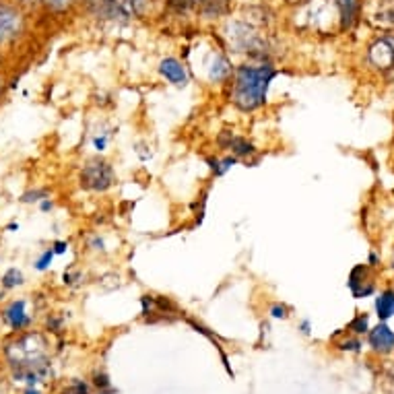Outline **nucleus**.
I'll return each instance as SVG.
<instances>
[{"label": "nucleus", "mask_w": 394, "mask_h": 394, "mask_svg": "<svg viewBox=\"0 0 394 394\" xmlns=\"http://www.w3.org/2000/svg\"><path fill=\"white\" fill-rule=\"evenodd\" d=\"M60 281H62V285L67 287H79L85 281V275H83V271H79V269H74V266H69V269H64Z\"/></svg>", "instance_id": "22"}, {"label": "nucleus", "mask_w": 394, "mask_h": 394, "mask_svg": "<svg viewBox=\"0 0 394 394\" xmlns=\"http://www.w3.org/2000/svg\"><path fill=\"white\" fill-rule=\"evenodd\" d=\"M48 196H52V192L48 188H32V190H27L19 196V203L21 205H37L39 201H43Z\"/></svg>", "instance_id": "20"}, {"label": "nucleus", "mask_w": 394, "mask_h": 394, "mask_svg": "<svg viewBox=\"0 0 394 394\" xmlns=\"http://www.w3.org/2000/svg\"><path fill=\"white\" fill-rule=\"evenodd\" d=\"M367 343L376 353H390L394 351V330L386 322L367 330Z\"/></svg>", "instance_id": "13"}, {"label": "nucleus", "mask_w": 394, "mask_h": 394, "mask_svg": "<svg viewBox=\"0 0 394 394\" xmlns=\"http://www.w3.org/2000/svg\"><path fill=\"white\" fill-rule=\"evenodd\" d=\"M184 316L179 306L168 295H153L144 293L141 295V318L147 324L174 322Z\"/></svg>", "instance_id": "6"}, {"label": "nucleus", "mask_w": 394, "mask_h": 394, "mask_svg": "<svg viewBox=\"0 0 394 394\" xmlns=\"http://www.w3.org/2000/svg\"><path fill=\"white\" fill-rule=\"evenodd\" d=\"M50 341L46 334L23 330L15 332L13 339L4 343V358L13 369L15 382H23L27 386H36L43 382L50 374Z\"/></svg>", "instance_id": "1"}, {"label": "nucleus", "mask_w": 394, "mask_h": 394, "mask_svg": "<svg viewBox=\"0 0 394 394\" xmlns=\"http://www.w3.org/2000/svg\"><path fill=\"white\" fill-rule=\"evenodd\" d=\"M25 273L19 266H8L2 275H0V287L2 291H15L25 285Z\"/></svg>", "instance_id": "17"}, {"label": "nucleus", "mask_w": 394, "mask_h": 394, "mask_svg": "<svg viewBox=\"0 0 394 394\" xmlns=\"http://www.w3.org/2000/svg\"><path fill=\"white\" fill-rule=\"evenodd\" d=\"M37 209H39V213H52L56 209V203H54L52 196H48V198H43V201L37 203Z\"/></svg>", "instance_id": "30"}, {"label": "nucleus", "mask_w": 394, "mask_h": 394, "mask_svg": "<svg viewBox=\"0 0 394 394\" xmlns=\"http://www.w3.org/2000/svg\"><path fill=\"white\" fill-rule=\"evenodd\" d=\"M269 316L273 318V320H287L289 316H291V308L283 304V301H275V304H271V308H269Z\"/></svg>", "instance_id": "23"}, {"label": "nucleus", "mask_w": 394, "mask_h": 394, "mask_svg": "<svg viewBox=\"0 0 394 394\" xmlns=\"http://www.w3.org/2000/svg\"><path fill=\"white\" fill-rule=\"evenodd\" d=\"M227 39L233 52L248 54L252 58H258L260 62H269V43L264 34H260L258 27L244 21H233L227 25Z\"/></svg>", "instance_id": "3"}, {"label": "nucleus", "mask_w": 394, "mask_h": 394, "mask_svg": "<svg viewBox=\"0 0 394 394\" xmlns=\"http://www.w3.org/2000/svg\"><path fill=\"white\" fill-rule=\"evenodd\" d=\"M50 248L52 252L56 254V256H64L69 248H71V244H69V240H54L52 244H50Z\"/></svg>", "instance_id": "29"}, {"label": "nucleus", "mask_w": 394, "mask_h": 394, "mask_svg": "<svg viewBox=\"0 0 394 394\" xmlns=\"http://www.w3.org/2000/svg\"><path fill=\"white\" fill-rule=\"evenodd\" d=\"M367 330H369V316L367 314H361L359 312L358 316L351 320V322L347 324V332H351V334H367Z\"/></svg>", "instance_id": "21"}, {"label": "nucleus", "mask_w": 394, "mask_h": 394, "mask_svg": "<svg viewBox=\"0 0 394 394\" xmlns=\"http://www.w3.org/2000/svg\"><path fill=\"white\" fill-rule=\"evenodd\" d=\"M85 246H87V250L93 252V254H106V252H108V248H106V240H104L100 233H91V236L87 238Z\"/></svg>", "instance_id": "24"}, {"label": "nucleus", "mask_w": 394, "mask_h": 394, "mask_svg": "<svg viewBox=\"0 0 394 394\" xmlns=\"http://www.w3.org/2000/svg\"><path fill=\"white\" fill-rule=\"evenodd\" d=\"M376 316L380 322H386L394 316V289H384L376 297Z\"/></svg>", "instance_id": "15"}, {"label": "nucleus", "mask_w": 394, "mask_h": 394, "mask_svg": "<svg viewBox=\"0 0 394 394\" xmlns=\"http://www.w3.org/2000/svg\"><path fill=\"white\" fill-rule=\"evenodd\" d=\"M393 254H394V252H393Z\"/></svg>", "instance_id": "39"}, {"label": "nucleus", "mask_w": 394, "mask_h": 394, "mask_svg": "<svg viewBox=\"0 0 394 394\" xmlns=\"http://www.w3.org/2000/svg\"><path fill=\"white\" fill-rule=\"evenodd\" d=\"M114 135H116V130H114V128L95 133V135L91 137V147H93V151H95L97 155L106 153V151H108L109 143H111V139H114Z\"/></svg>", "instance_id": "18"}, {"label": "nucleus", "mask_w": 394, "mask_h": 394, "mask_svg": "<svg viewBox=\"0 0 394 394\" xmlns=\"http://www.w3.org/2000/svg\"><path fill=\"white\" fill-rule=\"evenodd\" d=\"M60 394H91V388H89V384L87 382H83V380H72L71 384L62 390Z\"/></svg>", "instance_id": "26"}, {"label": "nucleus", "mask_w": 394, "mask_h": 394, "mask_svg": "<svg viewBox=\"0 0 394 394\" xmlns=\"http://www.w3.org/2000/svg\"><path fill=\"white\" fill-rule=\"evenodd\" d=\"M19 229H21L19 221H11V223H6V225H4V231H8V233H17Z\"/></svg>", "instance_id": "34"}, {"label": "nucleus", "mask_w": 394, "mask_h": 394, "mask_svg": "<svg viewBox=\"0 0 394 394\" xmlns=\"http://www.w3.org/2000/svg\"><path fill=\"white\" fill-rule=\"evenodd\" d=\"M23 394H41L39 390H37L36 386H27L25 390H23Z\"/></svg>", "instance_id": "35"}, {"label": "nucleus", "mask_w": 394, "mask_h": 394, "mask_svg": "<svg viewBox=\"0 0 394 394\" xmlns=\"http://www.w3.org/2000/svg\"><path fill=\"white\" fill-rule=\"evenodd\" d=\"M130 2H133V4H137V2H139V0H130Z\"/></svg>", "instance_id": "37"}, {"label": "nucleus", "mask_w": 394, "mask_h": 394, "mask_svg": "<svg viewBox=\"0 0 394 394\" xmlns=\"http://www.w3.org/2000/svg\"><path fill=\"white\" fill-rule=\"evenodd\" d=\"M46 324H48V332H60L64 328V322L62 318H58L56 314H48L46 318Z\"/></svg>", "instance_id": "28"}, {"label": "nucleus", "mask_w": 394, "mask_h": 394, "mask_svg": "<svg viewBox=\"0 0 394 394\" xmlns=\"http://www.w3.org/2000/svg\"><path fill=\"white\" fill-rule=\"evenodd\" d=\"M54 258L56 254L52 252V248H43V250L37 254V258L34 260V271L37 273H48L54 264Z\"/></svg>", "instance_id": "19"}, {"label": "nucleus", "mask_w": 394, "mask_h": 394, "mask_svg": "<svg viewBox=\"0 0 394 394\" xmlns=\"http://www.w3.org/2000/svg\"><path fill=\"white\" fill-rule=\"evenodd\" d=\"M297 328H299V332H301V334H306V337H308V334L312 332V322H310L308 318H304V320H299Z\"/></svg>", "instance_id": "32"}, {"label": "nucleus", "mask_w": 394, "mask_h": 394, "mask_svg": "<svg viewBox=\"0 0 394 394\" xmlns=\"http://www.w3.org/2000/svg\"><path fill=\"white\" fill-rule=\"evenodd\" d=\"M291 2H301V0H291Z\"/></svg>", "instance_id": "38"}, {"label": "nucleus", "mask_w": 394, "mask_h": 394, "mask_svg": "<svg viewBox=\"0 0 394 394\" xmlns=\"http://www.w3.org/2000/svg\"><path fill=\"white\" fill-rule=\"evenodd\" d=\"M205 163L209 165V170H211V174H213V178H223L231 168H236V165H240V159L238 157H233V155H223V157H207L205 159Z\"/></svg>", "instance_id": "14"}, {"label": "nucleus", "mask_w": 394, "mask_h": 394, "mask_svg": "<svg viewBox=\"0 0 394 394\" xmlns=\"http://www.w3.org/2000/svg\"><path fill=\"white\" fill-rule=\"evenodd\" d=\"M233 69L236 67L231 64L229 56L223 54V52H213L211 60L205 67L207 79H209L211 85H227L229 79H231V74H233Z\"/></svg>", "instance_id": "12"}, {"label": "nucleus", "mask_w": 394, "mask_h": 394, "mask_svg": "<svg viewBox=\"0 0 394 394\" xmlns=\"http://www.w3.org/2000/svg\"><path fill=\"white\" fill-rule=\"evenodd\" d=\"M0 318L13 332L29 330L34 324V316L29 312V299L27 297H15L6 301L0 310Z\"/></svg>", "instance_id": "7"}, {"label": "nucleus", "mask_w": 394, "mask_h": 394, "mask_svg": "<svg viewBox=\"0 0 394 394\" xmlns=\"http://www.w3.org/2000/svg\"><path fill=\"white\" fill-rule=\"evenodd\" d=\"M337 8H339V17H341V29H349L355 19H358L359 2L358 0H334Z\"/></svg>", "instance_id": "16"}, {"label": "nucleus", "mask_w": 394, "mask_h": 394, "mask_svg": "<svg viewBox=\"0 0 394 394\" xmlns=\"http://www.w3.org/2000/svg\"><path fill=\"white\" fill-rule=\"evenodd\" d=\"M19 2H23V4H36L37 0H19Z\"/></svg>", "instance_id": "36"}, {"label": "nucleus", "mask_w": 394, "mask_h": 394, "mask_svg": "<svg viewBox=\"0 0 394 394\" xmlns=\"http://www.w3.org/2000/svg\"><path fill=\"white\" fill-rule=\"evenodd\" d=\"M114 184H116V170L102 155L87 159L79 172V186L87 192L104 194Z\"/></svg>", "instance_id": "4"}, {"label": "nucleus", "mask_w": 394, "mask_h": 394, "mask_svg": "<svg viewBox=\"0 0 394 394\" xmlns=\"http://www.w3.org/2000/svg\"><path fill=\"white\" fill-rule=\"evenodd\" d=\"M217 147L223 151V153H229L233 157L240 159V163H244L246 168H256L262 159V153L258 151V147L252 143L248 137L244 135H238L236 130H221L215 139Z\"/></svg>", "instance_id": "5"}, {"label": "nucleus", "mask_w": 394, "mask_h": 394, "mask_svg": "<svg viewBox=\"0 0 394 394\" xmlns=\"http://www.w3.org/2000/svg\"><path fill=\"white\" fill-rule=\"evenodd\" d=\"M332 341H334L337 349H341V351H353V353L361 351V341H359L358 337H347V339H343V341L332 339Z\"/></svg>", "instance_id": "25"}, {"label": "nucleus", "mask_w": 394, "mask_h": 394, "mask_svg": "<svg viewBox=\"0 0 394 394\" xmlns=\"http://www.w3.org/2000/svg\"><path fill=\"white\" fill-rule=\"evenodd\" d=\"M23 15L19 8L0 2V46H6L15 41L17 37L23 34Z\"/></svg>", "instance_id": "9"}, {"label": "nucleus", "mask_w": 394, "mask_h": 394, "mask_svg": "<svg viewBox=\"0 0 394 394\" xmlns=\"http://www.w3.org/2000/svg\"><path fill=\"white\" fill-rule=\"evenodd\" d=\"M367 60L374 69L382 72L394 71V34L378 37L369 50H367Z\"/></svg>", "instance_id": "8"}, {"label": "nucleus", "mask_w": 394, "mask_h": 394, "mask_svg": "<svg viewBox=\"0 0 394 394\" xmlns=\"http://www.w3.org/2000/svg\"><path fill=\"white\" fill-rule=\"evenodd\" d=\"M347 287L355 299H363L376 293V281H374V269L365 264H355L347 277Z\"/></svg>", "instance_id": "10"}, {"label": "nucleus", "mask_w": 394, "mask_h": 394, "mask_svg": "<svg viewBox=\"0 0 394 394\" xmlns=\"http://www.w3.org/2000/svg\"><path fill=\"white\" fill-rule=\"evenodd\" d=\"M50 8H54V11H62V8H67V6H71L72 0H43Z\"/></svg>", "instance_id": "31"}, {"label": "nucleus", "mask_w": 394, "mask_h": 394, "mask_svg": "<svg viewBox=\"0 0 394 394\" xmlns=\"http://www.w3.org/2000/svg\"><path fill=\"white\" fill-rule=\"evenodd\" d=\"M367 264H369L372 269H378V266H380V256H378L376 252H369V256H367Z\"/></svg>", "instance_id": "33"}, {"label": "nucleus", "mask_w": 394, "mask_h": 394, "mask_svg": "<svg viewBox=\"0 0 394 394\" xmlns=\"http://www.w3.org/2000/svg\"><path fill=\"white\" fill-rule=\"evenodd\" d=\"M93 386L97 390H111V380L106 372H95L93 374Z\"/></svg>", "instance_id": "27"}, {"label": "nucleus", "mask_w": 394, "mask_h": 394, "mask_svg": "<svg viewBox=\"0 0 394 394\" xmlns=\"http://www.w3.org/2000/svg\"><path fill=\"white\" fill-rule=\"evenodd\" d=\"M281 71L273 62H258V64H240L233 69L229 79V93L227 100L233 108L242 114H254L266 106L269 89Z\"/></svg>", "instance_id": "2"}, {"label": "nucleus", "mask_w": 394, "mask_h": 394, "mask_svg": "<svg viewBox=\"0 0 394 394\" xmlns=\"http://www.w3.org/2000/svg\"><path fill=\"white\" fill-rule=\"evenodd\" d=\"M157 72L161 74V79L165 83H170L172 87H178V89L188 87V83H190V74H188L186 64L179 58H176V56L163 58L159 62V67H157Z\"/></svg>", "instance_id": "11"}]
</instances>
